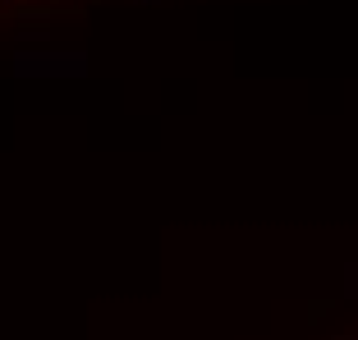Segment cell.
Listing matches in <instances>:
<instances>
[{"instance_id": "cell-1", "label": "cell", "mask_w": 358, "mask_h": 340, "mask_svg": "<svg viewBox=\"0 0 358 340\" xmlns=\"http://www.w3.org/2000/svg\"><path fill=\"white\" fill-rule=\"evenodd\" d=\"M14 74H23V78H42V74H55V78H69V74H87V55L83 51H37V55H28L23 51L19 55V64H14Z\"/></svg>"}, {"instance_id": "cell-2", "label": "cell", "mask_w": 358, "mask_h": 340, "mask_svg": "<svg viewBox=\"0 0 358 340\" xmlns=\"http://www.w3.org/2000/svg\"><path fill=\"white\" fill-rule=\"evenodd\" d=\"M0 5H14V0H0Z\"/></svg>"}]
</instances>
